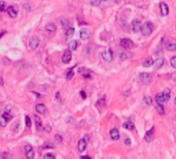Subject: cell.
<instances>
[{
	"label": "cell",
	"mask_w": 176,
	"mask_h": 159,
	"mask_svg": "<svg viewBox=\"0 0 176 159\" xmlns=\"http://www.w3.org/2000/svg\"><path fill=\"white\" fill-rule=\"evenodd\" d=\"M55 138H56V141L58 142V143H61V142H62V136H60L59 134H57L56 136H55Z\"/></svg>",
	"instance_id": "40"
},
{
	"label": "cell",
	"mask_w": 176,
	"mask_h": 159,
	"mask_svg": "<svg viewBox=\"0 0 176 159\" xmlns=\"http://www.w3.org/2000/svg\"><path fill=\"white\" fill-rule=\"evenodd\" d=\"M43 148L44 149H47V148H49V149H53L54 148V145L53 144H51L49 142H47V143H44V145H43Z\"/></svg>",
	"instance_id": "32"
},
{
	"label": "cell",
	"mask_w": 176,
	"mask_h": 159,
	"mask_svg": "<svg viewBox=\"0 0 176 159\" xmlns=\"http://www.w3.org/2000/svg\"><path fill=\"white\" fill-rule=\"evenodd\" d=\"M44 159H55V156L53 154H45L43 156Z\"/></svg>",
	"instance_id": "38"
},
{
	"label": "cell",
	"mask_w": 176,
	"mask_h": 159,
	"mask_svg": "<svg viewBox=\"0 0 176 159\" xmlns=\"http://www.w3.org/2000/svg\"><path fill=\"white\" fill-rule=\"evenodd\" d=\"M38 45H39V38H38L37 36H32L29 39V46H30V49L35 50Z\"/></svg>",
	"instance_id": "5"
},
{
	"label": "cell",
	"mask_w": 176,
	"mask_h": 159,
	"mask_svg": "<svg viewBox=\"0 0 176 159\" xmlns=\"http://www.w3.org/2000/svg\"><path fill=\"white\" fill-rule=\"evenodd\" d=\"M110 137H111L113 141H116V139L120 138V132L116 128H113L110 130Z\"/></svg>",
	"instance_id": "14"
},
{
	"label": "cell",
	"mask_w": 176,
	"mask_h": 159,
	"mask_svg": "<svg viewBox=\"0 0 176 159\" xmlns=\"http://www.w3.org/2000/svg\"><path fill=\"white\" fill-rule=\"evenodd\" d=\"M144 101H145V103H146L147 106H151V104H152V99H151L150 96H145V97H144Z\"/></svg>",
	"instance_id": "29"
},
{
	"label": "cell",
	"mask_w": 176,
	"mask_h": 159,
	"mask_svg": "<svg viewBox=\"0 0 176 159\" xmlns=\"http://www.w3.org/2000/svg\"><path fill=\"white\" fill-rule=\"evenodd\" d=\"M139 79H140V81L143 84H148L151 81L152 76L150 75V73H148V72H142V73H140Z\"/></svg>",
	"instance_id": "4"
},
{
	"label": "cell",
	"mask_w": 176,
	"mask_h": 159,
	"mask_svg": "<svg viewBox=\"0 0 176 159\" xmlns=\"http://www.w3.org/2000/svg\"><path fill=\"white\" fill-rule=\"evenodd\" d=\"M87 148V141L86 139H80L78 142V145H77V149L79 152H83Z\"/></svg>",
	"instance_id": "12"
},
{
	"label": "cell",
	"mask_w": 176,
	"mask_h": 159,
	"mask_svg": "<svg viewBox=\"0 0 176 159\" xmlns=\"http://www.w3.org/2000/svg\"><path fill=\"white\" fill-rule=\"evenodd\" d=\"M120 57H121L122 60H127L129 56L127 55V53H121V54H120Z\"/></svg>",
	"instance_id": "35"
},
{
	"label": "cell",
	"mask_w": 176,
	"mask_h": 159,
	"mask_svg": "<svg viewBox=\"0 0 176 159\" xmlns=\"http://www.w3.org/2000/svg\"><path fill=\"white\" fill-rule=\"evenodd\" d=\"M44 130L47 131V132H49V131L52 130V127H51V125H47V126H45V127H44Z\"/></svg>",
	"instance_id": "41"
},
{
	"label": "cell",
	"mask_w": 176,
	"mask_h": 159,
	"mask_svg": "<svg viewBox=\"0 0 176 159\" xmlns=\"http://www.w3.org/2000/svg\"><path fill=\"white\" fill-rule=\"evenodd\" d=\"M25 120H26V125L28 126V127L31 126V120H30V117H28V116H26Z\"/></svg>",
	"instance_id": "37"
},
{
	"label": "cell",
	"mask_w": 176,
	"mask_h": 159,
	"mask_svg": "<svg viewBox=\"0 0 176 159\" xmlns=\"http://www.w3.org/2000/svg\"><path fill=\"white\" fill-rule=\"evenodd\" d=\"M156 103H158V104H164V102H165L166 100H165V98H164L163 93H159V94H156Z\"/></svg>",
	"instance_id": "15"
},
{
	"label": "cell",
	"mask_w": 176,
	"mask_h": 159,
	"mask_svg": "<svg viewBox=\"0 0 176 159\" xmlns=\"http://www.w3.org/2000/svg\"><path fill=\"white\" fill-rule=\"evenodd\" d=\"M71 58H72V55H71V51H70V50H67V51H65L64 54H63V56H62L63 63L68 64L71 61Z\"/></svg>",
	"instance_id": "7"
},
{
	"label": "cell",
	"mask_w": 176,
	"mask_h": 159,
	"mask_svg": "<svg viewBox=\"0 0 176 159\" xmlns=\"http://www.w3.org/2000/svg\"><path fill=\"white\" fill-rule=\"evenodd\" d=\"M34 120H35V125H36V129L37 130H40L42 128V124H41V121L40 119L37 117V116H34Z\"/></svg>",
	"instance_id": "20"
},
{
	"label": "cell",
	"mask_w": 176,
	"mask_h": 159,
	"mask_svg": "<svg viewBox=\"0 0 176 159\" xmlns=\"http://www.w3.org/2000/svg\"><path fill=\"white\" fill-rule=\"evenodd\" d=\"M80 95H81V97H82L83 99H86V98H87V94H86V92H85V91H80Z\"/></svg>",
	"instance_id": "43"
},
{
	"label": "cell",
	"mask_w": 176,
	"mask_h": 159,
	"mask_svg": "<svg viewBox=\"0 0 176 159\" xmlns=\"http://www.w3.org/2000/svg\"><path fill=\"white\" fill-rule=\"evenodd\" d=\"M163 95H164V98H165L166 101H168V100L170 99V96H171V91L170 89H165V90L163 91Z\"/></svg>",
	"instance_id": "22"
},
{
	"label": "cell",
	"mask_w": 176,
	"mask_h": 159,
	"mask_svg": "<svg viewBox=\"0 0 176 159\" xmlns=\"http://www.w3.org/2000/svg\"><path fill=\"white\" fill-rule=\"evenodd\" d=\"M103 1H106V0H103Z\"/></svg>",
	"instance_id": "50"
},
{
	"label": "cell",
	"mask_w": 176,
	"mask_h": 159,
	"mask_svg": "<svg viewBox=\"0 0 176 159\" xmlns=\"http://www.w3.org/2000/svg\"><path fill=\"white\" fill-rule=\"evenodd\" d=\"M74 34V28H72V27H70V28H67L66 30V37H71L72 35Z\"/></svg>",
	"instance_id": "24"
},
{
	"label": "cell",
	"mask_w": 176,
	"mask_h": 159,
	"mask_svg": "<svg viewBox=\"0 0 176 159\" xmlns=\"http://www.w3.org/2000/svg\"><path fill=\"white\" fill-rule=\"evenodd\" d=\"M3 117L5 118V120H6L7 122H8V121H10V120L13 119V116H11V115L8 113V112H5V113L3 114Z\"/></svg>",
	"instance_id": "31"
},
{
	"label": "cell",
	"mask_w": 176,
	"mask_h": 159,
	"mask_svg": "<svg viewBox=\"0 0 176 159\" xmlns=\"http://www.w3.org/2000/svg\"><path fill=\"white\" fill-rule=\"evenodd\" d=\"M26 157L28 159H32L34 157V151H33V149L28 151V152H26Z\"/></svg>",
	"instance_id": "30"
},
{
	"label": "cell",
	"mask_w": 176,
	"mask_h": 159,
	"mask_svg": "<svg viewBox=\"0 0 176 159\" xmlns=\"http://www.w3.org/2000/svg\"><path fill=\"white\" fill-rule=\"evenodd\" d=\"M152 30H154V25L150 22L144 23L142 27H141V32H142V35L144 36H149L152 32Z\"/></svg>",
	"instance_id": "1"
},
{
	"label": "cell",
	"mask_w": 176,
	"mask_h": 159,
	"mask_svg": "<svg viewBox=\"0 0 176 159\" xmlns=\"http://www.w3.org/2000/svg\"><path fill=\"white\" fill-rule=\"evenodd\" d=\"M165 46L168 51H176V44L175 42H166Z\"/></svg>",
	"instance_id": "16"
},
{
	"label": "cell",
	"mask_w": 176,
	"mask_h": 159,
	"mask_svg": "<svg viewBox=\"0 0 176 159\" xmlns=\"http://www.w3.org/2000/svg\"><path fill=\"white\" fill-rule=\"evenodd\" d=\"M3 156H5V157H11L9 154H3Z\"/></svg>",
	"instance_id": "47"
},
{
	"label": "cell",
	"mask_w": 176,
	"mask_h": 159,
	"mask_svg": "<svg viewBox=\"0 0 176 159\" xmlns=\"http://www.w3.org/2000/svg\"><path fill=\"white\" fill-rule=\"evenodd\" d=\"M125 144L127 145V146H130V145H131V141H130L129 138L128 139H125Z\"/></svg>",
	"instance_id": "45"
},
{
	"label": "cell",
	"mask_w": 176,
	"mask_h": 159,
	"mask_svg": "<svg viewBox=\"0 0 176 159\" xmlns=\"http://www.w3.org/2000/svg\"><path fill=\"white\" fill-rule=\"evenodd\" d=\"M81 158L82 159H86V158H91V157L90 156H81Z\"/></svg>",
	"instance_id": "48"
},
{
	"label": "cell",
	"mask_w": 176,
	"mask_h": 159,
	"mask_svg": "<svg viewBox=\"0 0 176 159\" xmlns=\"http://www.w3.org/2000/svg\"><path fill=\"white\" fill-rule=\"evenodd\" d=\"M123 126H124V128L128 129V130H133V129H134V124H133V122H131V121L125 122V123L123 124Z\"/></svg>",
	"instance_id": "21"
},
{
	"label": "cell",
	"mask_w": 176,
	"mask_h": 159,
	"mask_svg": "<svg viewBox=\"0 0 176 159\" xmlns=\"http://www.w3.org/2000/svg\"><path fill=\"white\" fill-rule=\"evenodd\" d=\"M154 132H155V128H151L150 130H148L146 134H145L144 136V139L146 143H150L152 141V138H154Z\"/></svg>",
	"instance_id": "11"
},
{
	"label": "cell",
	"mask_w": 176,
	"mask_h": 159,
	"mask_svg": "<svg viewBox=\"0 0 176 159\" xmlns=\"http://www.w3.org/2000/svg\"><path fill=\"white\" fill-rule=\"evenodd\" d=\"M77 49V41L76 40H71L69 42V50L70 51H75Z\"/></svg>",
	"instance_id": "23"
},
{
	"label": "cell",
	"mask_w": 176,
	"mask_h": 159,
	"mask_svg": "<svg viewBox=\"0 0 176 159\" xmlns=\"http://www.w3.org/2000/svg\"><path fill=\"white\" fill-rule=\"evenodd\" d=\"M99 104H101L102 106H105V99H104V98L99 99V100H98V102H97V106H99Z\"/></svg>",
	"instance_id": "39"
},
{
	"label": "cell",
	"mask_w": 176,
	"mask_h": 159,
	"mask_svg": "<svg viewBox=\"0 0 176 159\" xmlns=\"http://www.w3.org/2000/svg\"><path fill=\"white\" fill-rule=\"evenodd\" d=\"M160 8H161V14H162V15H167L169 14V7H168V5L165 2L160 3Z\"/></svg>",
	"instance_id": "10"
},
{
	"label": "cell",
	"mask_w": 176,
	"mask_h": 159,
	"mask_svg": "<svg viewBox=\"0 0 176 159\" xmlns=\"http://www.w3.org/2000/svg\"><path fill=\"white\" fill-rule=\"evenodd\" d=\"M101 56L103 58V60H105L106 62H111L113 59V52L111 51V49H107L102 52Z\"/></svg>",
	"instance_id": "2"
},
{
	"label": "cell",
	"mask_w": 176,
	"mask_h": 159,
	"mask_svg": "<svg viewBox=\"0 0 176 159\" xmlns=\"http://www.w3.org/2000/svg\"><path fill=\"white\" fill-rule=\"evenodd\" d=\"M101 2H102V0H92V5L98 6V5H100Z\"/></svg>",
	"instance_id": "34"
},
{
	"label": "cell",
	"mask_w": 176,
	"mask_h": 159,
	"mask_svg": "<svg viewBox=\"0 0 176 159\" xmlns=\"http://www.w3.org/2000/svg\"><path fill=\"white\" fill-rule=\"evenodd\" d=\"M45 29H47L48 32H55L56 31V25L54 24V23H48L45 26Z\"/></svg>",
	"instance_id": "19"
},
{
	"label": "cell",
	"mask_w": 176,
	"mask_h": 159,
	"mask_svg": "<svg viewBox=\"0 0 176 159\" xmlns=\"http://www.w3.org/2000/svg\"><path fill=\"white\" fill-rule=\"evenodd\" d=\"M141 27H142V24H141V22L139 20H134L132 22V30L133 32H139V31L141 30Z\"/></svg>",
	"instance_id": "8"
},
{
	"label": "cell",
	"mask_w": 176,
	"mask_h": 159,
	"mask_svg": "<svg viewBox=\"0 0 176 159\" xmlns=\"http://www.w3.org/2000/svg\"><path fill=\"white\" fill-rule=\"evenodd\" d=\"M24 150L26 151V152H28V151H30V150H32V147L31 146H25V148H24Z\"/></svg>",
	"instance_id": "42"
},
{
	"label": "cell",
	"mask_w": 176,
	"mask_h": 159,
	"mask_svg": "<svg viewBox=\"0 0 176 159\" xmlns=\"http://www.w3.org/2000/svg\"><path fill=\"white\" fill-rule=\"evenodd\" d=\"M156 111H158V113L161 114V115H164V114H165V111H164L163 104H158V106H156Z\"/></svg>",
	"instance_id": "26"
},
{
	"label": "cell",
	"mask_w": 176,
	"mask_h": 159,
	"mask_svg": "<svg viewBox=\"0 0 176 159\" xmlns=\"http://www.w3.org/2000/svg\"><path fill=\"white\" fill-rule=\"evenodd\" d=\"M175 103H176V98H175Z\"/></svg>",
	"instance_id": "49"
},
{
	"label": "cell",
	"mask_w": 176,
	"mask_h": 159,
	"mask_svg": "<svg viewBox=\"0 0 176 159\" xmlns=\"http://www.w3.org/2000/svg\"><path fill=\"white\" fill-rule=\"evenodd\" d=\"M154 63H155L154 59H152L151 57H149V58H147L146 60H144V62H143V66H144V67H150Z\"/></svg>",
	"instance_id": "18"
},
{
	"label": "cell",
	"mask_w": 176,
	"mask_h": 159,
	"mask_svg": "<svg viewBox=\"0 0 176 159\" xmlns=\"http://www.w3.org/2000/svg\"><path fill=\"white\" fill-rule=\"evenodd\" d=\"M163 65H164V59H163V58H158V59L156 60V62H155V67H156V69L162 68Z\"/></svg>",
	"instance_id": "17"
},
{
	"label": "cell",
	"mask_w": 176,
	"mask_h": 159,
	"mask_svg": "<svg viewBox=\"0 0 176 159\" xmlns=\"http://www.w3.org/2000/svg\"><path fill=\"white\" fill-rule=\"evenodd\" d=\"M121 45L126 50H130L134 48V42L131 39H129V38H123L121 40Z\"/></svg>",
	"instance_id": "3"
},
{
	"label": "cell",
	"mask_w": 176,
	"mask_h": 159,
	"mask_svg": "<svg viewBox=\"0 0 176 159\" xmlns=\"http://www.w3.org/2000/svg\"><path fill=\"white\" fill-rule=\"evenodd\" d=\"M79 35H80L81 39H89L92 35V32L89 28H83V29H81V31H80Z\"/></svg>",
	"instance_id": "6"
},
{
	"label": "cell",
	"mask_w": 176,
	"mask_h": 159,
	"mask_svg": "<svg viewBox=\"0 0 176 159\" xmlns=\"http://www.w3.org/2000/svg\"><path fill=\"white\" fill-rule=\"evenodd\" d=\"M61 24H62L64 28H68L69 27V21L67 19H61Z\"/></svg>",
	"instance_id": "25"
},
{
	"label": "cell",
	"mask_w": 176,
	"mask_h": 159,
	"mask_svg": "<svg viewBox=\"0 0 176 159\" xmlns=\"http://www.w3.org/2000/svg\"><path fill=\"white\" fill-rule=\"evenodd\" d=\"M35 110H36L37 113L40 114V115H44L45 113H47V107H45V106H44V104H42V103L36 104Z\"/></svg>",
	"instance_id": "9"
},
{
	"label": "cell",
	"mask_w": 176,
	"mask_h": 159,
	"mask_svg": "<svg viewBox=\"0 0 176 159\" xmlns=\"http://www.w3.org/2000/svg\"><path fill=\"white\" fill-rule=\"evenodd\" d=\"M170 62H171V65H172V66H173L174 68H176V56L172 57L171 60H170Z\"/></svg>",
	"instance_id": "33"
},
{
	"label": "cell",
	"mask_w": 176,
	"mask_h": 159,
	"mask_svg": "<svg viewBox=\"0 0 176 159\" xmlns=\"http://www.w3.org/2000/svg\"><path fill=\"white\" fill-rule=\"evenodd\" d=\"M73 76H74V71H73V69H69L68 70V72H67V75H66V77H67V80H70V79H72L73 77Z\"/></svg>",
	"instance_id": "27"
},
{
	"label": "cell",
	"mask_w": 176,
	"mask_h": 159,
	"mask_svg": "<svg viewBox=\"0 0 176 159\" xmlns=\"http://www.w3.org/2000/svg\"><path fill=\"white\" fill-rule=\"evenodd\" d=\"M83 77H85V79H91V75L90 73H85V75H83Z\"/></svg>",
	"instance_id": "44"
},
{
	"label": "cell",
	"mask_w": 176,
	"mask_h": 159,
	"mask_svg": "<svg viewBox=\"0 0 176 159\" xmlns=\"http://www.w3.org/2000/svg\"><path fill=\"white\" fill-rule=\"evenodd\" d=\"M6 8H5V2L4 1H1L0 2V11H4Z\"/></svg>",
	"instance_id": "36"
},
{
	"label": "cell",
	"mask_w": 176,
	"mask_h": 159,
	"mask_svg": "<svg viewBox=\"0 0 176 159\" xmlns=\"http://www.w3.org/2000/svg\"><path fill=\"white\" fill-rule=\"evenodd\" d=\"M6 124H7V121L5 120V118L3 116H0V126L4 127V126H6Z\"/></svg>",
	"instance_id": "28"
},
{
	"label": "cell",
	"mask_w": 176,
	"mask_h": 159,
	"mask_svg": "<svg viewBox=\"0 0 176 159\" xmlns=\"http://www.w3.org/2000/svg\"><path fill=\"white\" fill-rule=\"evenodd\" d=\"M3 84H4V82H3L2 77H1V76H0V85H1V86H3Z\"/></svg>",
	"instance_id": "46"
},
{
	"label": "cell",
	"mask_w": 176,
	"mask_h": 159,
	"mask_svg": "<svg viewBox=\"0 0 176 159\" xmlns=\"http://www.w3.org/2000/svg\"><path fill=\"white\" fill-rule=\"evenodd\" d=\"M7 13H8V15L11 18H16L18 15V10L14 6H8L7 7Z\"/></svg>",
	"instance_id": "13"
}]
</instances>
